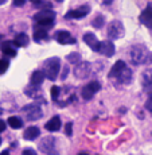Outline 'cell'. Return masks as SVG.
Returning <instances> with one entry per match:
<instances>
[{
	"mask_svg": "<svg viewBox=\"0 0 152 155\" xmlns=\"http://www.w3.org/2000/svg\"><path fill=\"white\" fill-rule=\"evenodd\" d=\"M151 53L148 51L145 45H133L129 50V59L133 65H143L148 64Z\"/></svg>",
	"mask_w": 152,
	"mask_h": 155,
	"instance_id": "cell-1",
	"label": "cell"
},
{
	"mask_svg": "<svg viewBox=\"0 0 152 155\" xmlns=\"http://www.w3.org/2000/svg\"><path fill=\"white\" fill-rule=\"evenodd\" d=\"M59 69H61V59L58 57H53V58H49L43 62V73L46 78L50 81H54L58 77Z\"/></svg>",
	"mask_w": 152,
	"mask_h": 155,
	"instance_id": "cell-2",
	"label": "cell"
},
{
	"mask_svg": "<svg viewBox=\"0 0 152 155\" xmlns=\"http://www.w3.org/2000/svg\"><path fill=\"white\" fill-rule=\"evenodd\" d=\"M54 19H55V12L53 10H42L34 15V20L37 23V27H42L46 30L53 27Z\"/></svg>",
	"mask_w": 152,
	"mask_h": 155,
	"instance_id": "cell-3",
	"label": "cell"
},
{
	"mask_svg": "<svg viewBox=\"0 0 152 155\" xmlns=\"http://www.w3.org/2000/svg\"><path fill=\"white\" fill-rule=\"evenodd\" d=\"M125 28L123 26V23L120 20H113L108 25V28H106V35H108L109 39H118V38L124 37Z\"/></svg>",
	"mask_w": 152,
	"mask_h": 155,
	"instance_id": "cell-4",
	"label": "cell"
},
{
	"mask_svg": "<svg viewBox=\"0 0 152 155\" xmlns=\"http://www.w3.org/2000/svg\"><path fill=\"white\" fill-rule=\"evenodd\" d=\"M39 148L42 153L46 155H58L55 139L53 136H43L42 140L39 142Z\"/></svg>",
	"mask_w": 152,
	"mask_h": 155,
	"instance_id": "cell-5",
	"label": "cell"
},
{
	"mask_svg": "<svg viewBox=\"0 0 152 155\" xmlns=\"http://www.w3.org/2000/svg\"><path fill=\"white\" fill-rule=\"evenodd\" d=\"M22 111L26 113V116H27V120H28V121L39 120L42 116H43V113H42V108H40V105H39L38 103H35V104H28V105L23 107Z\"/></svg>",
	"mask_w": 152,
	"mask_h": 155,
	"instance_id": "cell-6",
	"label": "cell"
},
{
	"mask_svg": "<svg viewBox=\"0 0 152 155\" xmlns=\"http://www.w3.org/2000/svg\"><path fill=\"white\" fill-rule=\"evenodd\" d=\"M92 71V65L89 64V62H78V64L74 66V77L78 80H85L89 77V74H90Z\"/></svg>",
	"mask_w": 152,
	"mask_h": 155,
	"instance_id": "cell-7",
	"label": "cell"
},
{
	"mask_svg": "<svg viewBox=\"0 0 152 155\" xmlns=\"http://www.w3.org/2000/svg\"><path fill=\"white\" fill-rule=\"evenodd\" d=\"M100 89H101V84L98 81L89 82V84H86L85 86H83L82 91H81L82 99L83 100H92L94 97V94H96Z\"/></svg>",
	"mask_w": 152,
	"mask_h": 155,
	"instance_id": "cell-8",
	"label": "cell"
},
{
	"mask_svg": "<svg viewBox=\"0 0 152 155\" xmlns=\"http://www.w3.org/2000/svg\"><path fill=\"white\" fill-rule=\"evenodd\" d=\"M89 12H90V7L86 4L79 8H76V10H70L69 12L65 15V19H81V18L86 16Z\"/></svg>",
	"mask_w": 152,
	"mask_h": 155,
	"instance_id": "cell-9",
	"label": "cell"
},
{
	"mask_svg": "<svg viewBox=\"0 0 152 155\" xmlns=\"http://www.w3.org/2000/svg\"><path fill=\"white\" fill-rule=\"evenodd\" d=\"M24 93H26V96L27 97H32V99H37V100H39L40 103H46L44 101V99L42 97V91H40V88H39V85H30L27 86V88L24 89Z\"/></svg>",
	"mask_w": 152,
	"mask_h": 155,
	"instance_id": "cell-10",
	"label": "cell"
},
{
	"mask_svg": "<svg viewBox=\"0 0 152 155\" xmlns=\"http://www.w3.org/2000/svg\"><path fill=\"white\" fill-rule=\"evenodd\" d=\"M83 42L88 45L93 51H100V42H98L97 37L94 34H92V32L83 34Z\"/></svg>",
	"mask_w": 152,
	"mask_h": 155,
	"instance_id": "cell-11",
	"label": "cell"
},
{
	"mask_svg": "<svg viewBox=\"0 0 152 155\" xmlns=\"http://www.w3.org/2000/svg\"><path fill=\"white\" fill-rule=\"evenodd\" d=\"M98 53H101L105 57H113L116 53L115 45L111 41H102V42H100V51Z\"/></svg>",
	"mask_w": 152,
	"mask_h": 155,
	"instance_id": "cell-12",
	"label": "cell"
},
{
	"mask_svg": "<svg viewBox=\"0 0 152 155\" xmlns=\"http://www.w3.org/2000/svg\"><path fill=\"white\" fill-rule=\"evenodd\" d=\"M55 39L61 45H74L76 43V38L71 37L69 31H58L55 34Z\"/></svg>",
	"mask_w": 152,
	"mask_h": 155,
	"instance_id": "cell-13",
	"label": "cell"
},
{
	"mask_svg": "<svg viewBox=\"0 0 152 155\" xmlns=\"http://www.w3.org/2000/svg\"><path fill=\"white\" fill-rule=\"evenodd\" d=\"M125 66H127V64H125L124 61H117V62H116V64L112 66V69L109 70L108 77H109L111 80H116L118 76H120V73L123 71V69H124Z\"/></svg>",
	"mask_w": 152,
	"mask_h": 155,
	"instance_id": "cell-14",
	"label": "cell"
},
{
	"mask_svg": "<svg viewBox=\"0 0 152 155\" xmlns=\"http://www.w3.org/2000/svg\"><path fill=\"white\" fill-rule=\"evenodd\" d=\"M44 128L50 132H57V131L61 130V119L59 116H53L46 124H44Z\"/></svg>",
	"mask_w": 152,
	"mask_h": 155,
	"instance_id": "cell-15",
	"label": "cell"
},
{
	"mask_svg": "<svg viewBox=\"0 0 152 155\" xmlns=\"http://www.w3.org/2000/svg\"><path fill=\"white\" fill-rule=\"evenodd\" d=\"M141 82H143V88L145 91H152V69H147L143 71Z\"/></svg>",
	"mask_w": 152,
	"mask_h": 155,
	"instance_id": "cell-16",
	"label": "cell"
},
{
	"mask_svg": "<svg viewBox=\"0 0 152 155\" xmlns=\"http://www.w3.org/2000/svg\"><path fill=\"white\" fill-rule=\"evenodd\" d=\"M140 22H141L143 25H145L147 27H150V25L152 23V5L151 4L140 15Z\"/></svg>",
	"mask_w": 152,
	"mask_h": 155,
	"instance_id": "cell-17",
	"label": "cell"
},
{
	"mask_svg": "<svg viewBox=\"0 0 152 155\" xmlns=\"http://www.w3.org/2000/svg\"><path fill=\"white\" fill-rule=\"evenodd\" d=\"M12 45H14V42L11 43L10 41H4V42L2 43V46H0L3 54L7 55V57H15V55H16V50L14 49Z\"/></svg>",
	"mask_w": 152,
	"mask_h": 155,
	"instance_id": "cell-18",
	"label": "cell"
},
{
	"mask_svg": "<svg viewBox=\"0 0 152 155\" xmlns=\"http://www.w3.org/2000/svg\"><path fill=\"white\" fill-rule=\"evenodd\" d=\"M14 45L16 47H26L30 42V38L27 34H24V32H20V34H18L16 37L14 38Z\"/></svg>",
	"mask_w": 152,
	"mask_h": 155,
	"instance_id": "cell-19",
	"label": "cell"
},
{
	"mask_svg": "<svg viewBox=\"0 0 152 155\" xmlns=\"http://www.w3.org/2000/svg\"><path fill=\"white\" fill-rule=\"evenodd\" d=\"M39 135H40V131L38 127H28L27 130L24 131V134H23V138H24L26 140H34V139H37Z\"/></svg>",
	"mask_w": 152,
	"mask_h": 155,
	"instance_id": "cell-20",
	"label": "cell"
},
{
	"mask_svg": "<svg viewBox=\"0 0 152 155\" xmlns=\"http://www.w3.org/2000/svg\"><path fill=\"white\" fill-rule=\"evenodd\" d=\"M44 73H43V70H35L34 73L31 74V84L32 85H39L43 82V80H44Z\"/></svg>",
	"mask_w": 152,
	"mask_h": 155,
	"instance_id": "cell-21",
	"label": "cell"
},
{
	"mask_svg": "<svg viewBox=\"0 0 152 155\" xmlns=\"http://www.w3.org/2000/svg\"><path fill=\"white\" fill-rule=\"evenodd\" d=\"M49 37L47 34V30L46 28H42V27H35V31H34V39L37 42H42L43 39Z\"/></svg>",
	"mask_w": 152,
	"mask_h": 155,
	"instance_id": "cell-22",
	"label": "cell"
},
{
	"mask_svg": "<svg viewBox=\"0 0 152 155\" xmlns=\"http://www.w3.org/2000/svg\"><path fill=\"white\" fill-rule=\"evenodd\" d=\"M8 126L11 128H14V130H19V128L23 127V121L22 119H19L18 116H11V117H8Z\"/></svg>",
	"mask_w": 152,
	"mask_h": 155,
	"instance_id": "cell-23",
	"label": "cell"
},
{
	"mask_svg": "<svg viewBox=\"0 0 152 155\" xmlns=\"http://www.w3.org/2000/svg\"><path fill=\"white\" fill-rule=\"evenodd\" d=\"M104 23H105V19H104L102 15H96L94 19L92 20V26H93L94 28H101L104 26Z\"/></svg>",
	"mask_w": 152,
	"mask_h": 155,
	"instance_id": "cell-24",
	"label": "cell"
},
{
	"mask_svg": "<svg viewBox=\"0 0 152 155\" xmlns=\"http://www.w3.org/2000/svg\"><path fill=\"white\" fill-rule=\"evenodd\" d=\"M67 61L70 62V64H74V65H77L78 62H81V55L78 54V53H70L69 55H67Z\"/></svg>",
	"mask_w": 152,
	"mask_h": 155,
	"instance_id": "cell-25",
	"label": "cell"
},
{
	"mask_svg": "<svg viewBox=\"0 0 152 155\" xmlns=\"http://www.w3.org/2000/svg\"><path fill=\"white\" fill-rule=\"evenodd\" d=\"M8 68H10V62H8V59H0V76L4 74Z\"/></svg>",
	"mask_w": 152,
	"mask_h": 155,
	"instance_id": "cell-26",
	"label": "cell"
},
{
	"mask_svg": "<svg viewBox=\"0 0 152 155\" xmlns=\"http://www.w3.org/2000/svg\"><path fill=\"white\" fill-rule=\"evenodd\" d=\"M59 91H61V89L58 88V86H53L51 88V99L54 100V101H58V97H59Z\"/></svg>",
	"mask_w": 152,
	"mask_h": 155,
	"instance_id": "cell-27",
	"label": "cell"
},
{
	"mask_svg": "<svg viewBox=\"0 0 152 155\" xmlns=\"http://www.w3.org/2000/svg\"><path fill=\"white\" fill-rule=\"evenodd\" d=\"M22 155H38V154H37V151L32 150V148H24Z\"/></svg>",
	"mask_w": 152,
	"mask_h": 155,
	"instance_id": "cell-28",
	"label": "cell"
},
{
	"mask_svg": "<svg viewBox=\"0 0 152 155\" xmlns=\"http://www.w3.org/2000/svg\"><path fill=\"white\" fill-rule=\"evenodd\" d=\"M67 73H69V66H67V65H65V66H63V69H62L61 78H62V80H66V77H67Z\"/></svg>",
	"mask_w": 152,
	"mask_h": 155,
	"instance_id": "cell-29",
	"label": "cell"
},
{
	"mask_svg": "<svg viewBox=\"0 0 152 155\" xmlns=\"http://www.w3.org/2000/svg\"><path fill=\"white\" fill-rule=\"evenodd\" d=\"M145 108H147L150 112H152V93L150 94V97H148L147 103H145Z\"/></svg>",
	"mask_w": 152,
	"mask_h": 155,
	"instance_id": "cell-30",
	"label": "cell"
},
{
	"mask_svg": "<svg viewBox=\"0 0 152 155\" xmlns=\"http://www.w3.org/2000/svg\"><path fill=\"white\" fill-rule=\"evenodd\" d=\"M26 4V0H14V5L15 7H22Z\"/></svg>",
	"mask_w": 152,
	"mask_h": 155,
	"instance_id": "cell-31",
	"label": "cell"
},
{
	"mask_svg": "<svg viewBox=\"0 0 152 155\" xmlns=\"http://www.w3.org/2000/svg\"><path fill=\"white\" fill-rule=\"evenodd\" d=\"M71 128H73V123H67L66 124V135L71 136Z\"/></svg>",
	"mask_w": 152,
	"mask_h": 155,
	"instance_id": "cell-32",
	"label": "cell"
},
{
	"mask_svg": "<svg viewBox=\"0 0 152 155\" xmlns=\"http://www.w3.org/2000/svg\"><path fill=\"white\" fill-rule=\"evenodd\" d=\"M4 130H5V123L3 120H0V132H3Z\"/></svg>",
	"mask_w": 152,
	"mask_h": 155,
	"instance_id": "cell-33",
	"label": "cell"
},
{
	"mask_svg": "<svg viewBox=\"0 0 152 155\" xmlns=\"http://www.w3.org/2000/svg\"><path fill=\"white\" fill-rule=\"evenodd\" d=\"M30 2H31L34 5H37V4H39V3L42 2V0H30Z\"/></svg>",
	"mask_w": 152,
	"mask_h": 155,
	"instance_id": "cell-34",
	"label": "cell"
},
{
	"mask_svg": "<svg viewBox=\"0 0 152 155\" xmlns=\"http://www.w3.org/2000/svg\"><path fill=\"white\" fill-rule=\"evenodd\" d=\"M0 155H10V153L5 150V151H3V153H0Z\"/></svg>",
	"mask_w": 152,
	"mask_h": 155,
	"instance_id": "cell-35",
	"label": "cell"
},
{
	"mask_svg": "<svg viewBox=\"0 0 152 155\" xmlns=\"http://www.w3.org/2000/svg\"><path fill=\"white\" fill-rule=\"evenodd\" d=\"M148 64H152V53L150 54V58H148Z\"/></svg>",
	"mask_w": 152,
	"mask_h": 155,
	"instance_id": "cell-36",
	"label": "cell"
},
{
	"mask_svg": "<svg viewBox=\"0 0 152 155\" xmlns=\"http://www.w3.org/2000/svg\"><path fill=\"white\" fill-rule=\"evenodd\" d=\"M5 2H7V0H0V5H2V4H4Z\"/></svg>",
	"mask_w": 152,
	"mask_h": 155,
	"instance_id": "cell-37",
	"label": "cell"
},
{
	"mask_svg": "<svg viewBox=\"0 0 152 155\" xmlns=\"http://www.w3.org/2000/svg\"><path fill=\"white\" fill-rule=\"evenodd\" d=\"M78 155H88V154H86V153H79Z\"/></svg>",
	"mask_w": 152,
	"mask_h": 155,
	"instance_id": "cell-38",
	"label": "cell"
},
{
	"mask_svg": "<svg viewBox=\"0 0 152 155\" xmlns=\"http://www.w3.org/2000/svg\"><path fill=\"white\" fill-rule=\"evenodd\" d=\"M55 2H58V3H61V2H63V0H55Z\"/></svg>",
	"mask_w": 152,
	"mask_h": 155,
	"instance_id": "cell-39",
	"label": "cell"
},
{
	"mask_svg": "<svg viewBox=\"0 0 152 155\" xmlns=\"http://www.w3.org/2000/svg\"><path fill=\"white\" fill-rule=\"evenodd\" d=\"M2 113H3V109H2V108H0V115H2Z\"/></svg>",
	"mask_w": 152,
	"mask_h": 155,
	"instance_id": "cell-40",
	"label": "cell"
},
{
	"mask_svg": "<svg viewBox=\"0 0 152 155\" xmlns=\"http://www.w3.org/2000/svg\"><path fill=\"white\" fill-rule=\"evenodd\" d=\"M2 38H3V35H0V39H2Z\"/></svg>",
	"mask_w": 152,
	"mask_h": 155,
	"instance_id": "cell-41",
	"label": "cell"
},
{
	"mask_svg": "<svg viewBox=\"0 0 152 155\" xmlns=\"http://www.w3.org/2000/svg\"><path fill=\"white\" fill-rule=\"evenodd\" d=\"M0 143H2V138H0Z\"/></svg>",
	"mask_w": 152,
	"mask_h": 155,
	"instance_id": "cell-42",
	"label": "cell"
}]
</instances>
